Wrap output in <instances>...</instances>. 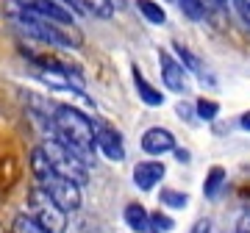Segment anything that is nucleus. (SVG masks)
Returning a JSON list of instances; mask_svg holds the SVG:
<instances>
[{"label":"nucleus","mask_w":250,"mask_h":233,"mask_svg":"<svg viewBox=\"0 0 250 233\" xmlns=\"http://www.w3.org/2000/svg\"><path fill=\"white\" fill-rule=\"evenodd\" d=\"M95 131H98V125H95L81 108L67 106V103H56L53 134L50 136L59 139V142H64L81 161L89 164V167H92V161H95V150H98V147H95Z\"/></svg>","instance_id":"f257e3e1"},{"label":"nucleus","mask_w":250,"mask_h":233,"mask_svg":"<svg viewBox=\"0 0 250 233\" xmlns=\"http://www.w3.org/2000/svg\"><path fill=\"white\" fill-rule=\"evenodd\" d=\"M31 170H34L36 186L42 189L47 197L62 208L64 214H72V211H78V208H81V203H83L81 186H78V183H72L70 178L59 175V172L50 167L47 155L42 153V147H36V150L31 153Z\"/></svg>","instance_id":"f03ea898"},{"label":"nucleus","mask_w":250,"mask_h":233,"mask_svg":"<svg viewBox=\"0 0 250 233\" xmlns=\"http://www.w3.org/2000/svg\"><path fill=\"white\" fill-rule=\"evenodd\" d=\"M11 19H14V25H17L22 34H28L31 39H39V42H45V45L64 47V50H78L81 47V34L75 31V28L56 25V22H50V19L36 17V14H31V11L20 9V6H17V11L11 14Z\"/></svg>","instance_id":"7ed1b4c3"},{"label":"nucleus","mask_w":250,"mask_h":233,"mask_svg":"<svg viewBox=\"0 0 250 233\" xmlns=\"http://www.w3.org/2000/svg\"><path fill=\"white\" fill-rule=\"evenodd\" d=\"M39 147H42V153H45L47 161H50V167H53L59 175L70 178L72 183H78V186H86V183H89V164L81 161L78 155H75L64 142H59V139H53V136H47Z\"/></svg>","instance_id":"20e7f679"},{"label":"nucleus","mask_w":250,"mask_h":233,"mask_svg":"<svg viewBox=\"0 0 250 233\" xmlns=\"http://www.w3.org/2000/svg\"><path fill=\"white\" fill-rule=\"evenodd\" d=\"M28 214L34 216L47 233H64L67 231V219H70V214H64L62 208L56 206L53 200L47 197L39 186L31 189V197H28Z\"/></svg>","instance_id":"39448f33"},{"label":"nucleus","mask_w":250,"mask_h":233,"mask_svg":"<svg viewBox=\"0 0 250 233\" xmlns=\"http://www.w3.org/2000/svg\"><path fill=\"white\" fill-rule=\"evenodd\" d=\"M159 67H161V83L175 95H187L189 92V72L184 64L170 53V50H159Z\"/></svg>","instance_id":"423d86ee"},{"label":"nucleus","mask_w":250,"mask_h":233,"mask_svg":"<svg viewBox=\"0 0 250 233\" xmlns=\"http://www.w3.org/2000/svg\"><path fill=\"white\" fill-rule=\"evenodd\" d=\"M178 147L175 144V136H172L170 128H161V125H153L142 134V150L150 155V158H159V155H167Z\"/></svg>","instance_id":"0eeeda50"},{"label":"nucleus","mask_w":250,"mask_h":233,"mask_svg":"<svg viewBox=\"0 0 250 233\" xmlns=\"http://www.w3.org/2000/svg\"><path fill=\"white\" fill-rule=\"evenodd\" d=\"M95 147H98L108 161H125V142H123V134L114 131L108 125H98L95 131Z\"/></svg>","instance_id":"6e6552de"},{"label":"nucleus","mask_w":250,"mask_h":233,"mask_svg":"<svg viewBox=\"0 0 250 233\" xmlns=\"http://www.w3.org/2000/svg\"><path fill=\"white\" fill-rule=\"evenodd\" d=\"M167 175V167L159 161V158H147V161H139L134 167V186L139 192H153Z\"/></svg>","instance_id":"1a4fd4ad"},{"label":"nucleus","mask_w":250,"mask_h":233,"mask_svg":"<svg viewBox=\"0 0 250 233\" xmlns=\"http://www.w3.org/2000/svg\"><path fill=\"white\" fill-rule=\"evenodd\" d=\"M131 75H134V86H136V95H139V100H142L145 106H150V108H159V106H164V92L161 89H156L147 78L142 75V70L139 67H131Z\"/></svg>","instance_id":"9d476101"},{"label":"nucleus","mask_w":250,"mask_h":233,"mask_svg":"<svg viewBox=\"0 0 250 233\" xmlns=\"http://www.w3.org/2000/svg\"><path fill=\"white\" fill-rule=\"evenodd\" d=\"M125 225L131 228L134 233H147L150 231V211L142 206V203H128L123 211Z\"/></svg>","instance_id":"9b49d317"},{"label":"nucleus","mask_w":250,"mask_h":233,"mask_svg":"<svg viewBox=\"0 0 250 233\" xmlns=\"http://www.w3.org/2000/svg\"><path fill=\"white\" fill-rule=\"evenodd\" d=\"M225 180H228V172H225V167H220V164L208 167V172H206V178H203V197H206V200H214L217 194L223 192Z\"/></svg>","instance_id":"f8f14e48"},{"label":"nucleus","mask_w":250,"mask_h":233,"mask_svg":"<svg viewBox=\"0 0 250 233\" xmlns=\"http://www.w3.org/2000/svg\"><path fill=\"white\" fill-rule=\"evenodd\" d=\"M172 53H175V58H178L181 64H184V70L187 72H192V75H197V78H206V67H203V61L197 58L192 50H189L187 45H181V42H175L172 45Z\"/></svg>","instance_id":"ddd939ff"},{"label":"nucleus","mask_w":250,"mask_h":233,"mask_svg":"<svg viewBox=\"0 0 250 233\" xmlns=\"http://www.w3.org/2000/svg\"><path fill=\"white\" fill-rule=\"evenodd\" d=\"M136 9L150 25H164L167 22V11H164L159 0H136Z\"/></svg>","instance_id":"4468645a"},{"label":"nucleus","mask_w":250,"mask_h":233,"mask_svg":"<svg viewBox=\"0 0 250 233\" xmlns=\"http://www.w3.org/2000/svg\"><path fill=\"white\" fill-rule=\"evenodd\" d=\"M78 3L81 11H89V14H95V17L100 19H108L111 14H114V0H75Z\"/></svg>","instance_id":"2eb2a0df"},{"label":"nucleus","mask_w":250,"mask_h":233,"mask_svg":"<svg viewBox=\"0 0 250 233\" xmlns=\"http://www.w3.org/2000/svg\"><path fill=\"white\" fill-rule=\"evenodd\" d=\"M159 203L161 206H167L172 208V211H181V208H187L189 206V194L187 192H181V189H161L159 192Z\"/></svg>","instance_id":"dca6fc26"},{"label":"nucleus","mask_w":250,"mask_h":233,"mask_svg":"<svg viewBox=\"0 0 250 233\" xmlns=\"http://www.w3.org/2000/svg\"><path fill=\"white\" fill-rule=\"evenodd\" d=\"M195 114H197V119H203V122H214L217 114H220V103H217V100H208V97H200L195 103Z\"/></svg>","instance_id":"f3484780"},{"label":"nucleus","mask_w":250,"mask_h":233,"mask_svg":"<svg viewBox=\"0 0 250 233\" xmlns=\"http://www.w3.org/2000/svg\"><path fill=\"white\" fill-rule=\"evenodd\" d=\"M11 231L14 233H47L42 225L36 222L31 214H20V216H14V225H11Z\"/></svg>","instance_id":"a211bd4d"},{"label":"nucleus","mask_w":250,"mask_h":233,"mask_svg":"<svg viewBox=\"0 0 250 233\" xmlns=\"http://www.w3.org/2000/svg\"><path fill=\"white\" fill-rule=\"evenodd\" d=\"M172 228H175V219H172L167 211H150V231H156V233H170Z\"/></svg>","instance_id":"6ab92c4d"},{"label":"nucleus","mask_w":250,"mask_h":233,"mask_svg":"<svg viewBox=\"0 0 250 233\" xmlns=\"http://www.w3.org/2000/svg\"><path fill=\"white\" fill-rule=\"evenodd\" d=\"M175 3H178V9L184 11V17H189V19H203L206 14H208V11H206V6L203 3H200V0H175Z\"/></svg>","instance_id":"aec40b11"},{"label":"nucleus","mask_w":250,"mask_h":233,"mask_svg":"<svg viewBox=\"0 0 250 233\" xmlns=\"http://www.w3.org/2000/svg\"><path fill=\"white\" fill-rule=\"evenodd\" d=\"M206 6V11H223L225 6H228V0H200Z\"/></svg>","instance_id":"412c9836"},{"label":"nucleus","mask_w":250,"mask_h":233,"mask_svg":"<svg viewBox=\"0 0 250 233\" xmlns=\"http://www.w3.org/2000/svg\"><path fill=\"white\" fill-rule=\"evenodd\" d=\"M189 233H211V219H197Z\"/></svg>","instance_id":"4be33fe9"},{"label":"nucleus","mask_w":250,"mask_h":233,"mask_svg":"<svg viewBox=\"0 0 250 233\" xmlns=\"http://www.w3.org/2000/svg\"><path fill=\"white\" fill-rule=\"evenodd\" d=\"M236 233H250V211L236 219Z\"/></svg>","instance_id":"5701e85b"},{"label":"nucleus","mask_w":250,"mask_h":233,"mask_svg":"<svg viewBox=\"0 0 250 233\" xmlns=\"http://www.w3.org/2000/svg\"><path fill=\"white\" fill-rule=\"evenodd\" d=\"M175 111H178L181 119H192V111H195V108L189 106V103H178V108H175Z\"/></svg>","instance_id":"b1692460"},{"label":"nucleus","mask_w":250,"mask_h":233,"mask_svg":"<svg viewBox=\"0 0 250 233\" xmlns=\"http://www.w3.org/2000/svg\"><path fill=\"white\" fill-rule=\"evenodd\" d=\"M239 125H242V131H250V111H245L239 116Z\"/></svg>","instance_id":"393cba45"},{"label":"nucleus","mask_w":250,"mask_h":233,"mask_svg":"<svg viewBox=\"0 0 250 233\" xmlns=\"http://www.w3.org/2000/svg\"><path fill=\"white\" fill-rule=\"evenodd\" d=\"M172 153H175V158H178V161H189V153H187V150H181V147H175Z\"/></svg>","instance_id":"a878e982"},{"label":"nucleus","mask_w":250,"mask_h":233,"mask_svg":"<svg viewBox=\"0 0 250 233\" xmlns=\"http://www.w3.org/2000/svg\"><path fill=\"white\" fill-rule=\"evenodd\" d=\"M147 233H156V231H147Z\"/></svg>","instance_id":"bb28decb"}]
</instances>
